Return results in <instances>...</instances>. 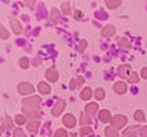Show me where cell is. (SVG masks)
Here are the masks:
<instances>
[{
    "label": "cell",
    "instance_id": "6da1fadb",
    "mask_svg": "<svg viewBox=\"0 0 147 137\" xmlns=\"http://www.w3.org/2000/svg\"><path fill=\"white\" fill-rule=\"evenodd\" d=\"M41 99L38 96H31V98L23 99V113L25 111H38Z\"/></svg>",
    "mask_w": 147,
    "mask_h": 137
},
{
    "label": "cell",
    "instance_id": "7a4b0ae2",
    "mask_svg": "<svg viewBox=\"0 0 147 137\" xmlns=\"http://www.w3.org/2000/svg\"><path fill=\"white\" fill-rule=\"evenodd\" d=\"M110 123H112V128H115V130H119V128H123V126L127 123V117L123 116V114H117V116L112 117Z\"/></svg>",
    "mask_w": 147,
    "mask_h": 137
},
{
    "label": "cell",
    "instance_id": "3957f363",
    "mask_svg": "<svg viewBox=\"0 0 147 137\" xmlns=\"http://www.w3.org/2000/svg\"><path fill=\"white\" fill-rule=\"evenodd\" d=\"M130 66L129 64H123V66L118 67V76L121 78V79H129V76H130Z\"/></svg>",
    "mask_w": 147,
    "mask_h": 137
},
{
    "label": "cell",
    "instance_id": "277c9868",
    "mask_svg": "<svg viewBox=\"0 0 147 137\" xmlns=\"http://www.w3.org/2000/svg\"><path fill=\"white\" fill-rule=\"evenodd\" d=\"M17 91H18L20 94H29V93H32V91H34V85L28 84V82H22V84H18Z\"/></svg>",
    "mask_w": 147,
    "mask_h": 137
},
{
    "label": "cell",
    "instance_id": "5b68a950",
    "mask_svg": "<svg viewBox=\"0 0 147 137\" xmlns=\"http://www.w3.org/2000/svg\"><path fill=\"white\" fill-rule=\"evenodd\" d=\"M64 107H66V104H64V100L63 99H60L57 104L54 105V108H52V116H60V114L63 113V110H64Z\"/></svg>",
    "mask_w": 147,
    "mask_h": 137
},
{
    "label": "cell",
    "instance_id": "8992f818",
    "mask_svg": "<svg viewBox=\"0 0 147 137\" xmlns=\"http://www.w3.org/2000/svg\"><path fill=\"white\" fill-rule=\"evenodd\" d=\"M46 79L51 81V82H55V81H58V72H57V68H54V67H51L46 70Z\"/></svg>",
    "mask_w": 147,
    "mask_h": 137
},
{
    "label": "cell",
    "instance_id": "52a82bcc",
    "mask_svg": "<svg viewBox=\"0 0 147 137\" xmlns=\"http://www.w3.org/2000/svg\"><path fill=\"white\" fill-rule=\"evenodd\" d=\"M63 123L67 128H74V126H75V123H77V120H75V117L69 113V114H64V116H63Z\"/></svg>",
    "mask_w": 147,
    "mask_h": 137
},
{
    "label": "cell",
    "instance_id": "ba28073f",
    "mask_svg": "<svg viewBox=\"0 0 147 137\" xmlns=\"http://www.w3.org/2000/svg\"><path fill=\"white\" fill-rule=\"evenodd\" d=\"M113 90H115V93H118V94H124L127 91V85L124 84V82H115L113 84Z\"/></svg>",
    "mask_w": 147,
    "mask_h": 137
},
{
    "label": "cell",
    "instance_id": "9c48e42d",
    "mask_svg": "<svg viewBox=\"0 0 147 137\" xmlns=\"http://www.w3.org/2000/svg\"><path fill=\"white\" fill-rule=\"evenodd\" d=\"M37 88H38V91H40L41 94H49V93H51V85L48 84V82H45V81L38 82Z\"/></svg>",
    "mask_w": 147,
    "mask_h": 137
},
{
    "label": "cell",
    "instance_id": "30bf717a",
    "mask_svg": "<svg viewBox=\"0 0 147 137\" xmlns=\"http://www.w3.org/2000/svg\"><path fill=\"white\" fill-rule=\"evenodd\" d=\"M11 27H12V32H14V34H17V35L23 31L22 23L18 21V20H16V18H11Z\"/></svg>",
    "mask_w": 147,
    "mask_h": 137
},
{
    "label": "cell",
    "instance_id": "8fae6325",
    "mask_svg": "<svg viewBox=\"0 0 147 137\" xmlns=\"http://www.w3.org/2000/svg\"><path fill=\"white\" fill-rule=\"evenodd\" d=\"M98 117H100V120L104 122V123H107L109 120H112V116H110V113L107 111V110H101V111L98 113Z\"/></svg>",
    "mask_w": 147,
    "mask_h": 137
},
{
    "label": "cell",
    "instance_id": "7c38bea8",
    "mask_svg": "<svg viewBox=\"0 0 147 137\" xmlns=\"http://www.w3.org/2000/svg\"><path fill=\"white\" fill-rule=\"evenodd\" d=\"M9 128H12V120L8 116H3L2 117V132H5Z\"/></svg>",
    "mask_w": 147,
    "mask_h": 137
},
{
    "label": "cell",
    "instance_id": "4fadbf2b",
    "mask_svg": "<svg viewBox=\"0 0 147 137\" xmlns=\"http://www.w3.org/2000/svg\"><path fill=\"white\" fill-rule=\"evenodd\" d=\"M92 90L89 88V87H84V88L81 90V93H80V98L83 99V100H89L90 98H92Z\"/></svg>",
    "mask_w": 147,
    "mask_h": 137
},
{
    "label": "cell",
    "instance_id": "5bb4252c",
    "mask_svg": "<svg viewBox=\"0 0 147 137\" xmlns=\"http://www.w3.org/2000/svg\"><path fill=\"white\" fill-rule=\"evenodd\" d=\"M101 35H103V37H112V35H115V26H112V25L106 26L104 29L101 31Z\"/></svg>",
    "mask_w": 147,
    "mask_h": 137
},
{
    "label": "cell",
    "instance_id": "9a60e30c",
    "mask_svg": "<svg viewBox=\"0 0 147 137\" xmlns=\"http://www.w3.org/2000/svg\"><path fill=\"white\" fill-rule=\"evenodd\" d=\"M84 111L87 113V114H95L96 111H98V104H87L86 105V108H84Z\"/></svg>",
    "mask_w": 147,
    "mask_h": 137
},
{
    "label": "cell",
    "instance_id": "2e32d148",
    "mask_svg": "<svg viewBox=\"0 0 147 137\" xmlns=\"http://www.w3.org/2000/svg\"><path fill=\"white\" fill-rule=\"evenodd\" d=\"M58 18H60V11L54 8L52 11H51V23H52V25H57V23H58Z\"/></svg>",
    "mask_w": 147,
    "mask_h": 137
},
{
    "label": "cell",
    "instance_id": "e0dca14e",
    "mask_svg": "<svg viewBox=\"0 0 147 137\" xmlns=\"http://www.w3.org/2000/svg\"><path fill=\"white\" fill-rule=\"evenodd\" d=\"M40 128V122L38 120H31L29 123H28V130H29L31 132H37Z\"/></svg>",
    "mask_w": 147,
    "mask_h": 137
},
{
    "label": "cell",
    "instance_id": "ac0fdd59",
    "mask_svg": "<svg viewBox=\"0 0 147 137\" xmlns=\"http://www.w3.org/2000/svg\"><path fill=\"white\" fill-rule=\"evenodd\" d=\"M104 134H106V137H119V134H118V131L115 130V128H112V126H107L106 128V131H104Z\"/></svg>",
    "mask_w": 147,
    "mask_h": 137
},
{
    "label": "cell",
    "instance_id": "d6986e66",
    "mask_svg": "<svg viewBox=\"0 0 147 137\" xmlns=\"http://www.w3.org/2000/svg\"><path fill=\"white\" fill-rule=\"evenodd\" d=\"M61 11H63V14H66V15H71V14H72L71 3H69V2H63V5H61Z\"/></svg>",
    "mask_w": 147,
    "mask_h": 137
},
{
    "label": "cell",
    "instance_id": "ffe728a7",
    "mask_svg": "<svg viewBox=\"0 0 147 137\" xmlns=\"http://www.w3.org/2000/svg\"><path fill=\"white\" fill-rule=\"evenodd\" d=\"M95 99L96 100H103L104 99V96H106V91H104V88H96V91H95Z\"/></svg>",
    "mask_w": 147,
    "mask_h": 137
},
{
    "label": "cell",
    "instance_id": "44dd1931",
    "mask_svg": "<svg viewBox=\"0 0 147 137\" xmlns=\"http://www.w3.org/2000/svg\"><path fill=\"white\" fill-rule=\"evenodd\" d=\"M118 44H119V47H124V49H130L132 47V44L129 43L127 38H119L118 40Z\"/></svg>",
    "mask_w": 147,
    "mask_h": 137
},
{
    "label": "cell",
    "instance_id": "7402d4cb",
    "mask_svg": "<svg viewBox=\"0 0 147 137\" xmlns=\"http://www.w3.org/2000/svg\"><path fill=\"white\" fill-rule=\"evenodd\" d=\"M119 5H121V2H119V0H107V2H106V6L110 8V9L117 8V6H119Z\"/></svg>",
    "mask_w": 147,
    "mask_h": 137
},
{
    "label": "cell",
    "instance_id": "603a6c76",
    "mask_svg": "<svg viewBox=\"0 0 147 137\" xmlns=\"http://www.w3.org/2000/svg\"><path fill=\"white\" fill-rule=\"evenodd\" d=\"M80 134H81V137L90 136V134H92V128H89V126H83L81 130H80Z\"/></svg>",
    "mask_w": 147,
    "mask_h": 137
},
{
    "label": "cell",
    "instance_id": "cb8c5ba5",
    "mask_svg": "<svg viewBox=\"0 0 147 137\" xmlns=\"http://www.w3.org/2000/svg\"><path fill=\"white\" fill-rule=\"evenodd\" d=\"M130 84H136L138 81H140V76H138V73H135V72H132L130 73V76H129V79H127Z\"/></svg>",
    "mask_w": 147,
    "mask_h": 137
},
{
    "label": "cell",
    "instance_id": "d4e9b609",
    "mask_svg": "<svg viewBox=\"0 0 147 137\" xmlns=\"http://www.w3.org/2000/svg\"><path fill=\"white\" fill-rule=\"evenodd\" d=\"M18 64H20V67H22V68H28V67H29V59H28L26 57H23V58H20Z\"/></svg>",
    "mask_w": 147,
    "mask_h": 137
},
{
    "label": "cell",
    "instance_id": "484cf974",
    "mask_svg": "<svg viewBox=\"0 0 147 137\" xmlns=\"http://www.w3.org/2000/svg\"><path fill=\"white\" fill-rule=\"evenodd\" d=\"M90 117H87V116H81L80 119V123H81V126H89L90 125Z\"/></svg>",
    "mask_w": 147,
    "mask_h": 137
},
{
    "label": "cell",
    "instance_id": "4316f807",
    "mask_svg": "<svg viewBox=\"0 0 147 137\" xmlns=\"http://www.w3.org/2000/svg\"><path fill=\"white\" fill-rule=\"evenodd\" d=\"M54 137H67V132H66V130H63V128H60V130H57V131H55Z\"/></svg>",
    "mask_w": 147,
    "mask_h": 137
},
{
    "label": "cell",
    "instance_id": "83f0119b",
    "mask_svg": "<svg viewBox=\"0 0 147 137\" xmlns=\"http://www.w3.org/2000/svg\"><path fill=\"white\" fill-rule=\"evenodd\" d=\"M12 137H26V134L23 132V130H20V128H16L12 132Z\"/></svg>",
    "mask_w": 147,
    "mask_h": 137
},
{
    "label": "cell",
    "instance_id": "f1b7e54d",
    "mask_svg": "<svg viewBox=\"0 0 147 137\" xmlns=\"http://www.w3.org/2000/svg\"><path fill=\"white\" fill-rule=\"evenodd\" d=\"M25 116L34 117V119H37V120H38V119H40V113H38V111H25Z\"/></svg>",
    "mask_w": 147,
    "mask_h": 137
},
{
    "label": "cell",
    "instance_id": "f546056e",
    "mask_svg": "<svg viewBox=\"0 0 147 137\" xmlns=\"http://www.w3.org/2000/svg\"><path fill=\"white\" fill-rule=\"evenodd\" d=\"M144 113H142L141 111V110H138V111H135V119H136V120L138 122H142V120H144Z\"/></svg>",
    "mask_w": 147,
    "mask_h": 137
},
{
    "label": "cell",
    "instance_id": "4dcf8cb0",
    "mask_svg": "<svg viewBox=\"0 0 147 137\" xmlns=\"http://www.w3.org/2000/svg\"><path fill=\"white\" fill-rule=\"evenodd\" d=\"M25 122H26V116H23V114H18V116H16V123H18V125H23Z\"/></svg>",
    "mask_w": 147,
    "mask_h": 137
},
{
    "label": "cell",
    "instance_id": "1f68e13d",
    "mask_svg": "<svg viewBox=\"0 0 147 137\" xmlns=\"http://www.w3.org/2000/svg\"><path fill=\"white\" fill-rule=\"evenodd\" d=\"M74 18H75V20H81V18H83V12L78 11V9H77V11H74Z\"/></svg>",
    "mask_w": 147,
    "mask_h": 137
},
{
    "label": "cell",
    "instance_id": "d6a6232c",
    "mask_svg": "<svg viewBox=\"0 0 147 137\" xmlns=\"http://www.w3.org/2000/svg\"><path fill=\"white\" fill-rule=\"evenodd\" d=\"M77 85H78L77 79H72L71 82H69V88H71V90H75V88H77Z\"/></svg>",
    "mask_w": 147,
    "mask_h": 137
},
{
    "label": "cell",
    "instance_id": "836d02e7",
    "mask_svg": "<svg viewBox=\"0 0 147 137\" xmlns=\"http://www.w3.org/2000/svg\"><path fill=\"white\" fill-rule=\"evenodd\" d=\"M140 137H147V126L140 128Z\"/></svg>",
    "mask_w": 147,
    "mask_h": 137
},
{
    "label": "cell",
    "instance_id": "e575fe53",
    "mask_svg": "<svg viewBox=\"0 0 147 137\" xmlns=\"http://www.w3.org/2000/svg\"><path fill=\"white\" fill-rule=\"evenodd\" d=\"M0 31H2V40H6L8 37H9V32H8L6 29H5V27H2Z\"/></svg>",
    "mask_w": 147,
    "mask_h": 137
},
{
    "label": "cell",
    "instance_id": "d590c367",
    "mask_svg": "<svg viewBox=\"0 0 147 137\" xmlns=\"http://www.w3.org/2000/svg\"><path fill=\"white\" fill-rule=\"evenodd\" d=\"M86 47H87V41L83 40V41H81V44H80V52H83V50H84Z\"/></svg>",
    "mask_w": 147,
    "mask_h": 137
},
{
    "label": "cell",
    "instance_id": "8d00e7d4",
    "mask_svg": "<svg viewBox=\"0 0 147 137\" xmlns=\"http://www.w3.org/2000/svg\"><path fill=\"white\" fill-rule=\"evenodd\" d=\"M141 76H142V79H147V67H144L141 70Z\"/></svg>",
    "mask_w": 147,
    "mask_h": 137
},
{
    "label": "cell",
    "instance_id": "74e56055",
    "mask_svg": "<svg viewBox=\"0 0 147 137\" xmlns=\"http://www.w3.org/2000/svg\"><path fill=\"white\" fill-rule=\"evenodd\" d=\"M83 81H84V78H83V76H78V78H77V82H78V84H83Z\"/></svg>",
    "mask_w": 147,
    "mask_h": 137
},
{
    "label": "cell",
    "instance_id": "f35d334b",
    "mask_svg": "<svg viewBox=\"0 0 147 137\" xmlns=\"http://www.w3.org/2000/svg\"><path fill=\"white\" fill-rule=\"evenodd\" d=\"M26 5H28V6H32V5H35V2H25Z\"/></svg>",
    "mask_w": 147,
    "mask_h": 137
},
{
    "label": "cell",
    "instance_id": "ab89813d",
    "mask_svg": "<svg viewBox=\"0 0 147 137\" xmlns=\"http://www.w3.org/2000/svg\"><path fill=\"white\" fill-rule=\"evenodd\" d=\"M129 137H138V136L135 134V132H133V134H130V136H129Z\"/></svg>",
    "mask_w": 147,
    "mask_h": 137
},
{
    "label": "cell",
    "instance_id": "60d3db41",
    "mask_svg": "<svg viewBox=\"0 0 147 137\" xmlns=\"http://www.w3.org/2000/svg\"><path fill=\"white\" fill-rule=\"evenodd\" d=\"M71 137H77V134H72V136H71Z\"/></svg>",
    "mask_w": 147,
    "mask_h": 137
}]
</instances>
